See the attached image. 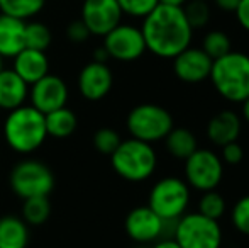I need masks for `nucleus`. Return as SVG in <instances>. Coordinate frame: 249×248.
<instances>
[{"label":"nucleus","mask_w":249,"mask_h":248,"mask_svg":"<svg viewBox=\"0 0 249 248\" xmlns=\"http://www.w3.org/2000/svg\"><path fill=\"white\" fill-rule=\"evenodd\" d=\"M142 36L146 50L154 57L173 60L192 44L194 29L188 24L181 7L158 3L142 19Z\"/></svg>","instance_id":"1"},{"label":"nucleus","mask_w":249,"mask_h":248,"mask_svg":"<svg viewBox=\"0 0 249 248\" xmlns=\"http://www.w3.org/2000/svg\"><path fill=\"white\" fill-rule=\"evenodd\" d=\"M3 138L17 153L36 152L48 138L44 114L26 104L9 111L3 123Z\"/></svg>","instance_id":"2"},{"label":"nucleus","mask_w":249,"mask_h":248,"mask_svg":"<svg viewBox=\"0 0 249 248\" xmlns=\"http://www.w3.org/2000/svg\"><path fill=\"white\" fill-rule=\"evenodd\" d=\"M209 78L220 97L241 104L249 97V55L229 51L213 60Z\"/></svg>","instance_id":"3"},{"label":"nucleus","mask_w":249,"mask_h":248,"mask_svg":"<svg viewBox=\"0 0 249 248\" xmlns=\"http://www.w3.org/2000/svg\"><path fill=\"white\" fill-rule=\"evenodd\" d=\"M112 169L129 182H142L154 173L158 165V155L153 145L141 139L129 138L121 141L110 155Z\"/></svg>","instance_id":"4"},{"label":"nucleus","mask_w":249,"mask_h":248,"mask_svg":"<svg viewBox=\"0 0 249 248\" xmlns=\"http://www.w3.org/2000/svg\"><path fill=\"white\" fill-rule=\"evenodd\" d=\"M9 184L12 192L24 199L48 197L54 189V175L46 163L39 160H22L10 170Z\"/></svg>","instance_id":"5"},{"label":"nucleus","mask_w":249,"mask_h":248,"mask_svg":"<svg viewBox=\"0 0 249 248\" xmlns=\"http://www.w3.org/2000/svg\"><path fill=\"white\" fill-rule=\"evenodd\" d=\"M173 238L181 248H220L222 229L217 219L200 212H185L178 218Z\"/></svg>","instance_id":"6"},{"label":"nucleus","mask_w":249,"mask_h":248,"mask_svg":"<svg viewBox=\"0 0 249 248\" xmlns=\"http://www.w3.org/2000/svg\"><path fill=\"white\" fill-rule=\"evenodd\" d=\"M173 128L170 111L156 104H139L127 114V129L132 138L151 145L166 138Z\"/></svg>","instance_id":"7"},{"label":"nucleus","mask_w":249,"mask_h":248,"mask_svg":"<svg viewBox=\"0 0 249 248\" xmlns=\"http://www.w3.org/2000/svg\"><path fill=\"white\" fill-rule=\"evenodd\" d=\"M190 204V187L183 179L164 177L149 192L148 206L163 219H178Z\"/></svg>","instance_id":"8"},{"label":"nucleus","mask_w":249,"mask_h":248,"mask_svg":"<svg viewBox=\"0 0 249 248\" xmlns=\"http://www.w3.org/2000/svg\"><path fill=\"white\" fill-rule=\"evenodd\" d=\"M224 177V162L217 153L197 148L185 160V182L200 192L213 191Z\"/></svg>","instance_id":"9"},{"label":"nucleus","mask_w":249,"mask_h":248,"mask_svg":"<svg viewBox=\"0 0 249 248\" xmlns=\"http://www.w3.org/2000/svg\"><path fill=\"white\" fill-rule=\"evenodd\" d=\"M102 46L107 50L112 60L125 63L139 60L148 51L141 27L122 22L105 34Z\"/></svg>","instance_id":"10"},{"label":"nucleus","mask_w":249,"mask_h":248,"mask_svg":"<svg viewBox=\"0 0 249 248\" xmlns=\"http://www.w3.org/2000/svg\"><path fill=\"white\" fill-rule=\"evenodd\" d=\"M122 10L117 0H83L80 19L92 36L104 38L108 31L122 22Z\"/></svg>","instance_id":"11"},{"label":"nucleus","mask_w":249,"mask_h":248,"mask_svg":"<svg viewBox=\"0 0 249 248\" xmlns=\"http://www.w3.org/2000/svg\"><path fill=\"white\" fill-rule=\"evenodd\" d=\"M125 233L138 243H151L166 238V219L160 218L149 206L134 208L125 216Z\"/></svg>","instance_id":"12"},{"label":"nucleus","mask_w":249,"mask_h":248,"mask_svg":"<svg viewBox=\"0 0 249 248\" xmlns=\"http://www.w3.org/2000/svg\"><path fill=\"white\" fill-rule=\"evenodd\" d=\"M31 106L36 107L39 113L48 114L51 111H56L59 107L66 106L68 100V87L65 80L56 75L48 73L41 80L31 85L29 90Z\"/></svg>","instance_id":"13"},{"label":"nucleus","mask_w":249,"mask_h":248,"mask_svg":"<svg viewBox=\"0 0 249 248\" xmlns=\"http://www.w3.org/2000/svg\"><path fill=\"white\" fill-rule=\"evenodd\" d=\"M76 85H78L80 94L87 100L97 102L110 92L112 85H114V75L107 63L92 60L80 70Z\"/></svg>","instance_id":"14"},{"label":"nucleus","mask_w":249,"mask_h":248,"mask_svg":"<svg viewBox=\"0 0 249 248\" xmlns=\"http://www.w3.org/2000/svg\"><path fill=\"white\" fill-rule=\"evenodd\" d=\"M212 61L202 48L188 46L173 58V72L181 82L200 83L210 76Z\"/></svg>","instance_id":"15"},{"label":"nucleus","mask_w":249,"mask_h":248,"mask_svg":"<svg viewBox=\"0 0 249 248\" xmlns=\"http://www.w3.org/2000/svg\"><path fill=\"white\" fill-rule=\"evenodd\" d=\"M12 60V70L27 85H33V83H36L37 80H41L50 73V60L46 57V51L24 48Z\"/></svg>","instance_id":"16"},{"label":"nucleus","mask_w":249,"mask_h":248,"mask_svg":"<svg viewBox=\"0 0 249 248\" xmlns=\"http://www.w3.org/2000/svg\"><path fill=\"white\" fill-rule=\"evenodd\" d=\"M243 129V121L236 111H220L207 124V138L217 146H224L227 143L237 141Z\"/></svg>","instance_id":"17"},{"label":"nucleus","mask_w":249,"mask_h":248,"mask_svg":"<svg viewBox=\"0 0 249 248\" xmlns=\"http://www.w3.org/2000/svg\"><path fill=\"white\" fill-rule=\"evenodd\" d=\"M26 48V20L0 12V57L14 58Z\"/></svg>","instance_id":"18"},{"label":"nucleus","mask_w":249,"mask_h":248,"mask_svg":"<svg viewBox=\"0 0 249 248\" xmlns=\"http://www.w3.org/2000/svg\"><path fill=\"white\" fill-rule=\"evenodd\" d=\"M29 95V85L12 68L0 70V109L12 111L24 106Z\"/></svg>","instance_id":"19"},{"label":"nucleus","mask_w":249,"mask_h":248,"mask_svg":"<svg viewBox=\"0 0 249 248\" xmlns=\"http://www.w3.org/2000/svg\"><path fill=\"white\" fill-rule=\"evenodd\" d=\"M27 245H29V225L19 216H2L0 248H27Z\"/></svg>","instance_id":"20"},{"label":"nucleus","mask_w":249,"mask_h":248,"mask_svg":"<svg viewBox=\"0 0 249 248\" xmlns=\"http://www.w3.org/2000/svg\"><path fill=\"white\" fill-rule=\"evenodd\" d=\"M44 121H46L48 136L53 138H68L76 131V126H78L75 113L66 106L44 114Z\"/></svg>","instance_id":"21"},{"label":"nucleus","mask_w":249,"mask_h":248,"mask_svg":"<svg viewBox=\"0 0 249 248\" xmlns=\"http://www.w3.org/2000/svg\"><path fill=\"white\" fill-rule=\"evenodd\" d=\"M164 145L170 155L178 160H187L195 150L198 148V143L195 134L187 128H173L164 138Z\"/></svg>","instance_id":"22"},{"label":"nucleus","mask_w":249,"mask_h":248,"mask_svg":"<svg viewBox=\"0 0 249 248\" xmlns=\"http://www.w3.org/2000/svg\"><path fill=\"white\" fill-rule=\"evenodd\" d=\"M48 0H0V12L27 20L43 12Z\"/></svg>","instance_id":"23"},{"label":"nucleus","mask_w":249,"mask_h":248,"mask_svg":"<svg viewBox=\"0 0 249 248\" xmlns=\"http://www.w3.org/2000/svg\"><path fill=\"white\" fill-rule=\"evenodd\" d=\"M51 204L48 197H29L24 199L22 219L29 226H41L50 219Z\"/></svg>","instance_id":"24"},{"label":"nucleus","mask_w":249,"mask_h":248,"mask_svg":"<svg viewBox=\"0 0 249 248\" xmlns=\"http://www.w3.org/2000/svg\"><path fill=\"white\" fill-rule=\"evenodd\" d=\"M53 41V34L50 27L43 22H26V48L31 50L46 51Z\"/></svg>","instance_id":"25"},{"label":"nucleus","mask_w":249,"mask_h":248,"mask_svg":"<svg viewBox=\"0 0 249 248\" xmlns=\"http://www.w3.org/2000/svg\"><path fill=\"white\" fill-rule=\"evenodd\" d=\"M202 50L209 55L212 60L224 57L226 53L232 51V44H231V38L227 36L224 31H210L205 34L202 43Z\"/></svg>","instance_id":"26"},{"label":"nucleus","mask_w":249,"mask_h":248,"mask_svg":"<svg viewBox=\"0 0 249 248\" xmlns=\"http://www.w3.org/2000/svg\"><path fill=\"white\" fill-rule=\"evenodd\" d=\"M185 17H187L188 24L192 26V29H202L209 24L210 20V7L209 2L205 0H188L183 7Z\"/></svg>","instance_id":"27"},{"label":"nucleus","mask_w":249,"mask_h":248,"mask_svg":"<svg viewBox=\"0 0 249 248\" xmlns=\"http://www.w3.org/2000/svg\"><path fill=\"white\" fill-rule=\"evenodd\" d=\"M198 212L207 218L217 219L222 218L224 212H226V201L219 192L213 189V191H207L203 192V195L200 197L198 202Z\"/></svg>","instance_id":"28"},{"label":"nucleus","mask_w":249,"mask_h":248,"mask_svg":"<svg viewBox=\"0 0 249 248\" xmlns=\"http://www.w3.org/2000/svg\"><path fill=\"white\" fill-rule=\"evenodd\" d=\"M121 141L122 139H121V136H119V133L112 128H102L93 134V146L97 148V152L104 153V155H108V156L117 150Z\"/></svg>","instance_id":"29"},{"label":"nucleus","mask_w":249,"mask_h":248,"mask_svg":"<svg viewBox=\"0 0 249 248\" xmlns=\"http://www.w3.org/2000/svg\"><path fill=\"white\" fill-rule=\"evenodd\" d=\"M117 3L124 16L144 19L160 2L158 0H117Z\"/></svg>","instance_id":"30"},{"label":"nucleus","mask_w":249,"mask_h":248,"mask_svg":"<svg viewBox=\"0 0 249 248\" xmlns=\"http://www.w3.org/2000/svg\"><path fill=\"white\" fill-rule=\"evenodd\" d=\"M231 221L237 231L249 236V194L243 195L234 204L232 212H231Z\"/></svg>","instance_id":"31"},{"label":"nucleus","mask_w":249,"mask_h":248,"mask_svg":"<svg viewBox=\"0 0 249 248\" xmlns=\"http://www.w3.org/2000/svg\"><path fill=\"white\" fill-rule=\"evenodd\" d=\"M65 34L66 38H68L71 43H85V41H89V38L92 36L89 31V27L83 24L82 19H76V20H71V22L66 26L65 29Z\"/></svg>","instance_id":"32"},{"label":"nucleus","mask_w":249,"mask_h":248,"mask_svg":"<svg viewBox=\"0 0 249 248\" xmlns=\"http://www.w3.org/2000/svg\"><path fill=\"white\" fill-rule=\"evenodd\" d=\"M220 148H222V156H220V160H222V162L229 163V165H237V163L243 162L244 150L237 141L227 143V145L220 146Z\"/></svg>","instance_id":"33"},{"label":"nucleus","mask_w":249,"mask_h":248,"mask_svg":"<svg viewBox=\"0 0 249 248\" xmlns=\"http://www.w3.org/2000/svg\"><path fill=\"white\" fill-rule=\"evenodd\" d=\"M234 14H236V19L239 22V26L249 33V0H241Z\"/></svg>","instance_id":"34"},{"label":"nucleus","mask_w":249,"mask_h":248,"mask_svg":"<svg viewBox=\"0 0 249 248\" xmlns=\"http://www.w3.org/2000/svg\"><path fill=\"white\" fill-rule=\"evenodd\" d=\"M241 0H213L215 7L222 12H236Z\"/></svg>","instance_id":"35"},{"label":"nucleus","mask_w":249,"mask_h":248,"mask_svg":"<svg viewBox=\"0 0 249 248\" xmlns=\"http://www.w3.org/2000/svg\"><path fill=\"white\" fill-rule=\"evenodd\" d=\"M151 248H181L175 238H160Z\"/></svg>","instance_id":"36"},{"label":"nucleus","mask_w":249,"mask_h":248,"mask_svg":"<svg viewBox=\"0 0 249 248\" xmlns=\"http://www.w3.org/2000/svg\"><path fill=\"white\" fill-rule=\"evenodd\" d=\"M107 60H110V57H108L107 50H105L104 46L97 48L95 51H93V61H100V63H107Z\"/></svg>","instance_id":"37"},{"label":"nucleus","mask_w":249,"mask_h":248,"mask_svg":"<svg viewBox=\"0 0 249 248\" xmlns=\"http://www.w3.org/2000/svg\"><path fill=\"white\" fill-rule=\"evenodd\" d=\"M160 3H164V5H175V7H183L188 0H158Z\"/></svg>","instance_id":"38"},{"label":"nucleus","mask_w":249,"mask_h":248,"mask_svg":"<svg viewBox=\"0 0 249 248\" xmlns=\"http://www.w3.org/2000/svg\"><path fill=\"white\" fill-rule=\"evenodd\" d=\"M241 104H243V117H244V121L249 124V97L246 100H243Z\"/></svg>","instance_id":"39"},{"label":"nucleus","mask_w":249,"mask_h":248,"mask_svg":"<svg viewBox=\"0 0 249 248\" xmlns=\"http://www.w3.org/2000/svg\"><path fill=\"white\" fill-rule=\"evenodd\" d=\"M2 68H3V58L0 57V70H2Z\"/></svg>","instance_id":"40"},{"label":"nucleus","mask_w":249,"mask_h":248,"mask_svg":"<svg viewBox=\"0 0 249 248\" xmlns=\"http://www.w3.org/2000/svg\"><path fill=\"white\" fill-rule=\"evenodd\" d=\"M205 2H209V0H205Z\"/></svg>","instance_id":"41"}]
</instances>
